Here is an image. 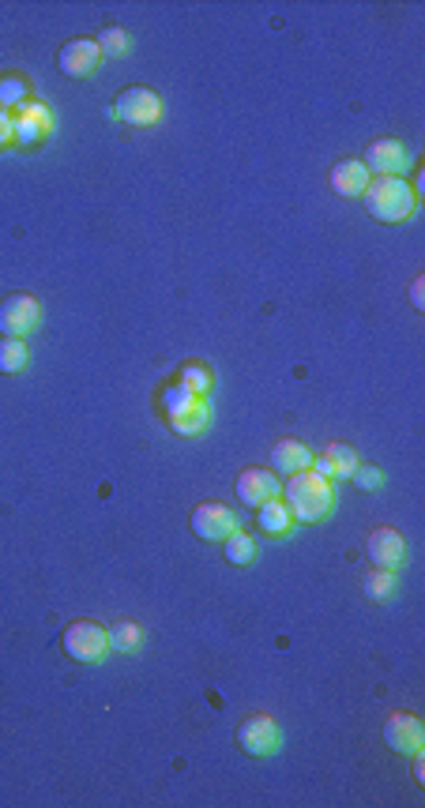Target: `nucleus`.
<instances>
[{
  "mask_svg": "<svg viewBox=\"0 0 425 808\" xmlns=\"http://www.w3.org/2000/svg\"><path fill=\"white\" fill-rule=\"evenodd\" d=\"M362 196L369 215L380 218V222H403V218L414 215V203H418L414 188L403 177H369Z\"/></svg>",
  "mask_w": 425,
  "mask_h": 808,
  "instance_id": "2",
  "label": "nucleus"
},
{
  "mask_svg": "<svg viewBox=\"0 0 425 808\" xmlns=\"http://www.w3.org/2000/svg\"><path fill=\"white\" fill-rule=\"evenodd\" d=\"M237 745H241V752H249V756H275V752L283 748V730H279L275 718L252 715L237 726Z\"/></svg>",
  "mask_w": 425,
  "mask_h": 808,
  "instance_id": "6",
  "label": "nucleus"
},
{
  "mask_svg": "<svg viewBox=\"0 0 425 808\" xmlns=\"http://www.w3.org/2000/svg\"><path fill=\"white\" fill-rule=\"evenodd\" d=\"M222 545H226V560H230L234 568H249V564H256V538L245 534L241 527H237Z\"/></svg>",
  "mask_w": 425,
  "mask_h": 808,
  "instance_id": "18",
  "label": "nucleus"
},
{
  "mask_svg": "<svg viewBox=\"0 0 425 808\" xmlns=\"http://www.w3.org/2000/svg\"><path fill=\"white\" fill-rule=\"evenodd\" d=\"M365 549H369V560H373L377 568H384V572H399V568L407 564V542H403V534L392 527L373 530Z\"/></svg>",
  "mask_w": 425,
  "mask_h": 808,
  "instance_id": "10",
  "label": "nucleus"
},
{
  "mask_svg": "<svg viewBox=\"0 0 425 808\" xmlns=\"http://www.w3.org/2000/svg\"><path fill=\"white\" fill-rule=\"evenodd\" d=\"M23 102H31V83H27L23 76L0 79V109L12 113V109H19Z\"/></svg>",
  "mask_w": 425,
  "mask_h": 808,
  "instance_id": "19",
  "label": "nucleus"
},
{
  "mask_svg": "<svg viewBox=\"0 0 425 808\" xmlns=\"http://www.w3.org/2000/svg\"><path fill=\"white\" fill-rule=\"evenodd\" d=\"M369 177H373V173L365 170L362 158H343V162L331 170V188H335L339 196H347V200H358L365 192V185H369Z\"/></svg>",
  "mask_w": 425,
  "mask_h": 808,
  "instance_id": "14",
  "label": "nucleus"
},
{
  "mask_svg": "<svg viewBox=\"0 0 425 808\" xmlns=\"http://www.w3.org/2000/svg\"><path fill=\"white\" fill-rule=\"evenodd\" d=\"M27 369V342L0 335V373H23Z\"/></svg>",
  "mask_w": 425,
  "mask_h": 808,
  "instance_id": "21",
  "label": "nucleus"
},
{
  "mask_svg": "<svg viewBox=\"0 0 425 808\" xmlns=\"http://www.w3.org/2000/svg\"><path fill=\"white\" fill-rule=\"evenodd\" d=\"M143 647V628L132 621H121L110 628V651H125V654H136Z\"/></svg>",
  "mask_w": 425,
  "mask_h": 808,
  "instance_id": "22",
  "label": "nucleus"
},
{
  "mask_svg": "<svg viewBox=\"0 0 425 808\" xmlns=\"http://www.w3.org/2000/svg\"><path fill=\"white\" fill-rule=\"evenodd\" d=\"M207 418H211V406H207V399H204L196 410L181 414V418H170L166 425H170L174 433H181V436H196V433H204V429H207Z\"/></svg>",
  "mask_w": 425,
  "mask_h": 808,
  "instance_id": "25",
  "label": "nucleus"
},
{
  "mask_svg": "<svg viewBox=\"0 0 425 808\" xmlns=\"http://www.w3.org/2000/svg\"><path fill=\"white\" fill-rule=\"evenodd\" d=\"M324 459H328V467H331V482L350 478V474L358 470V455H354V448H347V444H331V448L324 451Z\"/></svg>",
  "mask_w": 425,
  "mask_h": 808,
  "instance_id": "23",
  "label": "nucleus"
},
{
  "mask_svg": "<svg viewBox=\"0 0 425 808\" xmlns=\"http://www.w3.org/2000/svg\"><path fill=\"white\" fill-rule=\"evenodd\" d=\"M237 530V515L219 504V500H207L200 504L196 512H192V534L200 538V542H226L230 534Z\"/></svg>",
  "mask_w": 425,
  "mask_h": 808,
  "instance_id": "8",
  "label": "nucleus"
},
{
  "mask_svg": "<svg viewBox=\"0 0 425 808\" xmlns=\"http://www.w3.org/2000/svg\"><path fill=\"white\" fill-rule=\"evenodd\" d=\"M410 301H414V309H425V279L422 275L410 282Z\"/></svg>",
  "mask_w": 425,
  "mask_h": 808,
  "instance_id": "29",
  "label": "nucleus"
},
{
  "mask_svg": "<svg viewBox=\"0 0 425 808\" xmlns=\"http://www.w3.org/2000/svg\"><path fill=\"white\" fill-rule=\"evenodd\" d=\"M12 136H16L19 147H34L46 136H53V113H49L46 102L31 98L19 109H12Z\"/></svg>",
  "mask_w": 425,
  "mask_h": 808,
  "instance_id": "7",
  "label": "nucleus"
},
{
  "mask_svg": "<svg viewBox=\"0 0 425 808\" xmlns=\"http://www.w3.org/2000/svg\"><path fill=\"white\" fill-rule=\"evenodd\" d=\"M177 384H181V388H189L192 395H207V391H211V384H215V373H211L207 365H200V361H189V365H181Z\"/></svg>",
  "mask_w": 425,
  "mask_h": 808,
  "instance_id": "20",
  "label": "nucleus"
},
{
  "mask_svg": "<svg viewBox=\"0 0 425 808\" xmlns=\"http://www.w3.org/2000/svg\"><path fill=\"white\" fill-rule=\"evenodd\" d=\"M414 778H418V782H425V760H422V752L414 756Z\"/></svg>",
  "mask_w": 425,
  "mask_h": 808,
  "instance_id": "30",
  "label": "nucleus"
},
{
  "mask_svg": "<svg viewBox=\"0 0 425 808\" xmlns=\"http://www.w3.org/2000/svg\"><path fill=\"white\" fill-rule=\"evenodd\" d=\"M98 64H102L98 38H72V42H64L61 53H57V68L72 79H87Z\"/></svg>",
  "mask_w": 425,
  "mask_h": 808,
  "instance_id": "9",
  "label": "nucleus"
},
{
  "mask_svg": "<svg viewBox=\"0 0 425 808\" xmlns=\"http://www.w3.org/2000/svg\"><path fill=\"white\" fill-rule=\"evenodd\" d=\"M365 594L373 598V602H388V598H395V591H399V579H395V572H384V568H377V572H369L362 579Z\"/></svg>",
  "mask_w": 425,
  "mask_h": 808,
  "instance_id": "24",
  "label": "nucleus"
},
{
  "mask_svg": "<svg viewBox=\"0 0 425 808\" xmlns=\"http://www.w3.org/2000/svg\"><path fill=\"white\" fill-rule=\"evenodd\" d=\"M200 403H204V395H192V391L181 388V384H170V388H162V414H166V421L181 418V414H189V410H196Z\"/></svg>",
  "mask_w": 425,
  "mask_h": 808,
  "instance_id": "17",
  "label": "nucleus"
},
{
  "mask_svg": "<svg viewBox=\"0 0 425 808\" xmlns=\"http://www.w3.org/2000/svg\"><path fill=\"white\" fill-rule=\"evenodd\" d=\"M16 136H12V113H4L0 109V147H12Z\"/></svg>",
  "mask_w": 425,
  "mask_h": 808,
  "instance_id": "28",
  "label": "nucleus"
},
{
  "mask_svg": "<svg viewBox=\"0 0 425 808\" xmlns=\"http://www.w3.org/2000/svg\"><path fill=\"white\" fill-rule=\"evenodd\" d=\"M350 478L362 485V489H380V485H384V474H380V470H373V467H362V463H358V470H354Z\"/></svg>",
  "mask_w": 425,
  "mask_h": 808,
  "instance_id": "27",
  "label": "nucleus"
},
{
  "mask_svg": "<svg viewBox=\"0 0 425 808\" xmlns=\"http://www.w3.org/2000/svg\"><path fill=\"white\" fill-rule=\"evenodd\" d=\"M110 117L132 128H151L162 121V98H158L151 87H125V91L113 98Z\"/></svg>",
  "mask_w": 425,
  "mask_h": 808,
  "instance_id": "4",
  "label": "nucleus"
},
{
  "mask_svg": "<svg viewBox=\"0 0 425 808\" xmlns=\"http://www.w3.org/2000/svg\"><path fill=\"white\" fill-rule=\"evenodd\" d=\"M410 151L399 140H373L365 151V170L377 173V177H399L407 170Z\"/></svg>",
  "mask_w": 425,
  "mask_h": 808,
  "instance_id": "11",
  "label": "nucleus"
},
{
  "mask_svg": "<svg viewBox=\"0 0 425 808\" xmlns=\"http://www.w3.org/2000/svg\"><path fill=\"white\" fill-rule=\"evenodd\" d=\"M61 647L72 662L98 666V662L110 654V628H102L98 621H72L64 628Z\"/></svg>",
  "mask_w": 425,
  "mask_h": 808,
  "instance_id": "3",
  "label": "nucleus"
},
{
  "mask_svg": "<svg viewBox=\"0 0 425 808\" xmlns=\"http://www.w3.org/2000/svg\"><path fill=\"white\" fill-rule=\"evenodd\" d=\"M98 49H102V57H128L132 53V38L121 27H106V31L98 34Z\"/></svg>",
  "mask_w": 425,
  "mask_h": 808,
  "instance_id": "26",
  "label": "nucleus"
},
{
  "mask_svg": "<svg viewBox=\"0 0 425 808\" xmlns=\"http://www.w3.org/2000/svg\"><path fill=\"white\" fill-rule=\"evenodd\" d=\"M279 493H283L279 478H275L271 470H264V467H252V470H245V474L237 478V497H241V504H245V508H260V504L275 500Z\"/></svg>",
  "mask_w": 425,
  "mask_h": 808,
  "instance_id": "12",
  "label": "nucleus"
},
{
  "mask_svg": "<svg viewBox=\"0 0 425 808\" xmlns=\"http://www.w3.org/2000/svg\"><path fill=\"white\" fill-rule=\"evenodd\" d=\"M38 324H42V305L31 294H12L0 301V335L27 339Z\"/></svg>",
  "mask_w": 425,
  "mask_h": 808,
  "instance_id": "5",
  "label": "nucleus"
},
{
  "mask_svg": "<svg viewBox=\"0 0 425 808\" xmlns=\"http://www.w3.org/2000/svg\"><path fill=\"white\" fill-rule=\"evenodd\" d=\"M384 745L395 748V752H407V756H418L425 745V726L414 715H392L384 722Z\"/></svg>",
  "mask_w": 425,
  "mask_h": 808,
  "instance_id": "13",
  "label": "nucleus"
},
{
  "mask_svg": "<svg viewBox=\"0 0 425 808\" xmlns=\"http://www.w3.org/2000/svg\"><path fill=\"white\" fill-rule=\"evenodd\" d=\"M256 523H260V530H264L268 538H286V534L294 530V515L286 508V500L275 497L256 508Z\"/></svg>",
  "mask_w": 425,
  "mask_h": 808,
  "instance_id": "16",
  "label": "nucleus"
},
{
  "mask_svg": "<svg viewBox=\"0 0 425 808\" xmlns=\"http://www.w3.org/2000/svg\"><path fill=\"white\" fill-rule=\"evenodd\" d=\"M283 500L294 515V523H320L335 508V489H331L328 478H320L313 470H301V474L286 478Z\"/></svg>",
  "mask_w": 425,
  "mask_h": 808,
  "instance_id": "1",
  "label": "nucleus"
},
{
  "mask_svg": "<svg viewBox=\"0 0 425 808\" xmlns=\"http://www.w3.org/2000/svg\"><path fill=\"white\" fill-rule=\"evenodd\" d=\"M313 451L305 448L301 440H294V436H286V440H279L275 444V451H271V463H275V470L283 474V478H290V474H301V470L313 467Z\"/></svg>",
  "mask_w": 425,
  "mask_h": 808,
  "instance_id": "15",
  "label": "nucleus"
}]
</instances>
